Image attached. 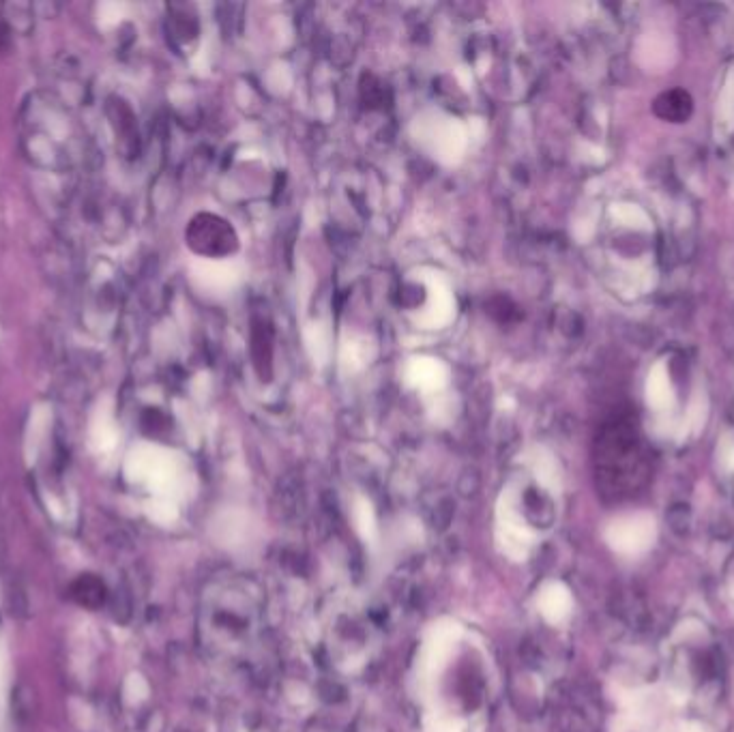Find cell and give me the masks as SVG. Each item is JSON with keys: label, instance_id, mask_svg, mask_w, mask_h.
I'll return each instance as SVG.
<instances>
[{"label": "cell", "instance_id": "obj_3", "mask_svg": "<svg viewBox=\"0 0 734 732\" xmlns=\"http://www.w3.org/2000/svg\"><path fill=\"white\" fill-rule=\"evenodd\" d=\"M271 333L267 325H254L252 329V357L262 380L271 378Z\"/></svg>", "mask_w": 734, "mask_h": 732}, {"label": "cell", "instance_id": "obj_2", "mask_svg": "<svg viewBox=\"0 0 734 732\" xmlns=\"http://www.w3.org/2000/svg\"><path fill=\"white\" fill-rule=\"evenodd\" d=\"M717 144L724 157L734 164V69L728 71L726 84L722 86V95L717 99Z\"/></svg>", "mask_w": 734, "mask_h": 732}, {"label": "cell", "instance_id": "obj_4", "mask_svg": "<svg viewBox=\"0 0 734 732\" xmlns=\"http://www.w3.org/2000/svg\"><path fill=\"white\" fill-rule=\"evenodd\" d=\"M73 595L80 604L84 606H99L104 602V587L95 578H82L76 587H73Z\"/></svg>", "mask_w": 734, "mask_h": 732}, {"label": "cell", "instance_id": "obj_1", "mask_svg": "<svg viewBox=\"0 0 734 732\" xmlns=\"http://www.w3.org/2000/svg\"><path fill=\"white\" fill-rule=\"evenodd\" d=\"M187 241L196 254L209 258L228 256L232 252H237L239 247V239L234 228L226 222V219L209 213H202L192 219V224H189L187 230Z\"/></svg>", "mask_w": 734, "mask_h": 732}]
</instances>
